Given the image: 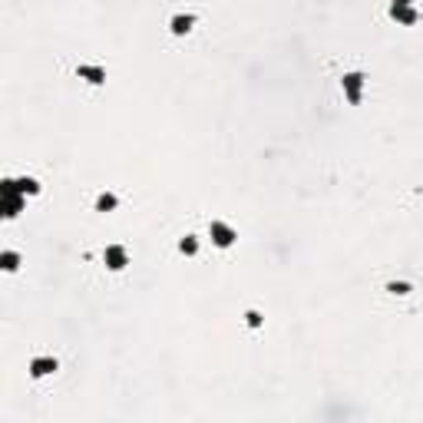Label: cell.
<instances>
[{
    "label": "cell",
    "instance_id": "1",
    "mask_svg": "<svg viewBox=\"0 0 423 423\" xmlns=\"http://www.w3.org/2000/svg\"><path fill=\"white\" fill-rule=\"evenodd\" d=\"M0 192H4V219H17L20 211L27 209V195L17 189V179H10V175H7Z\"/></svg>",
    "mask_w": 423,
    "mask_h": 423
},
{
    "label": "cell",
    "instance_id": "2",
    "mask_svg": "<svg viewBox=\"0 0 423 423\" xmlns=\"http://www.w3.org/2000/svg\"><path fill=\"white\" fill-rule=\"evenodd\" d=\"M364 73L361 70H351V73H344L341 77V89H344V97L351 106H361V99H364Z\"/></svg>",
    "mask_w": 423,
    "mask_h": 423
},
{
    "label": "cell",
    "instance_id": "3",
    "mask_svg": "<svg viewBox=\"0 0 423 423\" xmlns=\"http://www.w3.org/2000/svg\"><path fill=\"white\" fill-rule=\"evenodd\" d=\"M390 20L404 23V27H414V23H420L417 0H390Z\"/></svg>",
    "mask_w": 423,
    "mask_h": 423
},
{
    "label": "cell",
    "instance_id": "4",
    "mask_svg": "<svg viewBox=\"0 0 423 423\" xmlns=\"http://www.w3.org/2000/svg\"><path fill=\"white\" fill-rule=\"evenodd\" d=\"M209 238H211V245H215V248H231V245L238 241V231L231 229L229 221L215 219V221H209Z\"/></svg>",
    "mask_w": 423,
    "mask_h": 423
},
{
    "label": "cell",
    "instance_id": "5",
    "mask_svg": "<svg viewBox=\"0 0 423 423\" xmlns=\"http://www.w3.org/2000/svg\"><path fill=\"white\" fill-rule=\"evenodd\" d=\"M103 265L109 271H123L126 265H129V251L123 248V245H106L103 251Z\"/></svg>",
    "mask_w": 423,
    "mask_h": 423
},
{
    "label": "cell",
    "instance_id": "6",
    "mask_svg": "<svg viewBox=\"0 0 423 423\" xmlns=\"http://www.w3.org/2000/svg\"><path fill=\"white\" fill-rule=\"evenodd\" d=\"M77 77L87 79L89 87H103V83H106V70L97 67V63H79V67H77Z\"/></svg>",
    "mask_w": 423,
    "mask_h": 423
},
{
    "label": "cell",
    "instance_id": "7",
    "mask_svg": "<svg viewBox=\"0 0 423 423\" xmlns=\"http://www.w3.org/2000/svg\"><path fill=\"white\" fill-rule=\"evenodd\" d=\"M60 364H57V357H33L30 361V377H50V374H57Z\"/></svg>",
    "mask_w": 423,
    "mask_h": 423
},
{
    "label": "cell",
    "instance_id": "8",
    "mask_svg": "<svg viewBox=\"0 0 423 423\" xmlns=\"http://www.w3.org/2000/svg\"><path fill=\"white\" fill-rule=\"evenodd\" d=\"M192 27H195V13H175L169 20V33L172 37H185V33H192Z\"/></svg>",
    "mask_w": 423,
    "mask_h": 423
},
{
    "label": "cell",
    "instance_id": "9",
    "mask_svg": "<svg viewBox=\"0 0 423 423\" xmlns=\"http://www.w3.org/2000/svg\"><path fill=\"white\" fill-rule=\"evenodd\" d=\"M17 189H20L23 195H40V182L33 179V175H20V179H17Z\"/></svg>",
    "mask_w": 423,
    "mask_h": 423
},
{
    "label": "cell",
    "instance_id": "10",
    "mask_svg": "<svg viewBox=\"0 0 423 423\" xmlns=\"http://www.w3.org/2000/svg\"><path fill=\"white\" fill-rule=\"evenodd\" d=\"M116 205H119V195H113V192L97 195V211H113Z\"/></svg>",
    "mask_w": 423,
    "mask_h": 423
},
{
    "label": "cell",
    "instance_id": "11",
    "mask_svg": "<svg viewBox=\"0 0 423 423\" xmlns=\"http://www.w3.org/2000/svg\"><path fill=\"white\" fill-rule=\"evenodd\" d=\"M0 268H4V271H17L20 268V255H17V251H0Z\"/></svg>",
    "mask_w": 423,
    "mask_h": 423
},
{
    "label": "cell",
    "instance_id": "12",
    "mask_svg": "<svg viewBox=\"0 0 423 423\" xmlns=\"http://www.w3.org/2000/svg\"><path fill=\"white\" fill-rule=\"evenodd\" d=\"M179 251H182V255H189V258H192V255H199V238H195V235H185V238H179Z\"/></svg>",
    "mask_w": 423,
    "mask_h": 423
},
{
    "label": "cell",
    "instance_id": "13",
    "mask_svg": "<svg viewBox=\"0 0 423 423\" xmlns=\"http://www.w3.org/2000/svg\"><path fill=\"white\" fill-rule=\"evenodd\" d=\"M387 291H390V295H397V298H404V295H410V285H407V281H390V285H387Z\"/></svg>",
    "mask_w": 423,
    "mask_h": 423
},
{
    "label": "cell",
    "instance_id": "14",
    "mask_svg": "<svg viewBox=\"0 0 423 423\" xmlns=\"http://www.w3.org/2000/svg\"><path fill=\"white\" fill-rule=\"evenodd\" d=\"M245 321H248V327H261V314H258V311H248Z\"/></svg>",
    "mask_w": 423,
    "mask_h": 423
}]
</instances>
